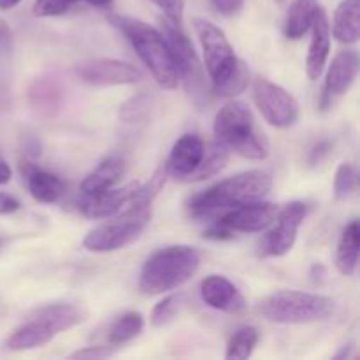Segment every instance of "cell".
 <instances>
[{
  "instance_id": "cell-1",
  "label": "cell",
  "mask_w": 360,
  "mask_h": 360,
  "mask_svg": "<svg viewBox=\"0 0 360 360\" xmlns=\"http://www.w3.org/2000/svg\"><path fill=\"white\" fill-rule=\"evenodd\" d=\"M108 21L129 39L158 86L164 90H174L178 86L179 77L171 49L157 28L127 14H109Z\"/></svg>"
},
{
  "instance_id": "cell-2",
  "label": "cell",
  "mask_w": 360,
  "mask_h": 360,
  "mask_svg": "<svg viewBox=\"0 0 360 360\" xmlns=\"http://www.w3.org/2000/svg\"><path fill=\"white\" fill-rule=\"evenodd\" d=\"M273 188V179L264 171H246L232 178L221 179L210 188L195 193L188 207L195 217H206L217 210L238 207L262 200Z\"/></svg>"
},
{
  "instance_id": "cell-3",
  "label": "cell",
  "mask_w": 360,
  "mask_h": 360,
  "mask_svg": "<svg viewBox=\"0 0 360 360\" xmlns=\"http://www.w3.org/2000/svg\"><path fill=\"white\" fill-rule=\"evenodd\" d=\"M200 266L197 250L178 245L160 248L148 257L139 278V290L144 295H158L174 290L190 280Z\"/></svg>"
},
{
  "instance_id": "cell-4",
  "label": "cell",
  "mask_w": 360,
  "mask_h": 360,
  "mask_svg": "<svg viewBox=\"0 0 360 360\" xmlns=\"http://www.w3.org/2000/svg\"><path fill=\"white\" fill-rule=\"evenodd\" d=\"M214 134L218 141L248 160H266L269 141L255 125L252 111L243 102H229L214 116Z\"/></svg>"
},
{
  "instance_id": "cell-5",
  "label": "cell",
  "mask_w": 360,
  "mask_h": 360,
  "mask_svg": "<svg viewBox=\"0 0 360 360\" xmlns=\"http://www.w3.org/2000/svg\"><path fill=\"white\" fill-rule=\"evenodd\" d=\"M259 315L267 322L301 326L327 320L336 311V301L326 295L297 290H280L259 302Z\"/></svg>"
},
{
  "instance_id": "cell-6",
  "label": "cell",
  "mask_w": 360,
  "mask_h": 360,
  "mask_svg": "<svg viewBox=\"0 0 360 360\" xmlns=\"http://www.w3.org/2000/svg\"><path fill=\"white\" fill-rule=\"evenodd\" d=\"M160 25V34L164 35L165 42H167L169 49H171L172 60H174L176 70H178V77L183 79L186 90H188V94L192 95L197 104L207 101V86L202 65H200L199 56H197L195 49H193L192 41L183 32V25L174 23V21L167 20V18H164Z\"/></svg>"
},
{
  "instance_id": "cell-7",
  "label": "cell",
  "mask_w": 360,
  "mask_h": 360,
  "mask_svg": "<svg viewBox=\"0 0 360 360\" xmlns=\"http://www.w3.org/2000/svg\"><path fill=\"white\" fill-rule=\"evenodd\" d=\"M151 220L150 210L143 211L139 214H132V217H122L116 221H109V224L98 225L94 231L88 232L83 239V246L88 252L97 253H108L122 250L125 246L132 245L144 229L148 227Z\"/></svg>"
},
{
  "instance_id": "cell-8",
  "label": "cell",
  "mask_w": 360,
  "mask_h": 360,
  "mask_svg": "<svg viewBox=\"0 0 360 360\" xmlns=\"http://www.w3.org/2000/svg\"><path fill=\"white\" fill-rule=\"evenodd\" d=\"M253 101L264 120L276 129H288L297 122L299 104L294 95L266 77H257L253 83Z\"/></svg>"
},
{
  "instance_id": "cell-9",
  "label": "cell",
  "mask_w": 360,
  "mask_h": 360,
  "mask_svg": "<svg viewBox=\"0 0 360 360\" xmlns=\"http://www.w3.org/2000/svg\"><path fill=\"white\" fill-rule=\"evenodd\" d=\"M308 207L301 200L287 204L283 211L276 214V225L266 234L260 243V252L266 257H285L297 241L299 227L304 221Z\"/></svg>"
},
{
  "instance_id": "cell-10",
  "label": "cell",
  "mask_w": 360,
  "mask_h": 360,
  "mask_svg": "<svg viewBox=\"0 0 360 360\" xmlns=\"http://www.w3.org/2000/svg\"><path fill=\"white\" fill-rule=\"evenodd\" d=\"M76 74L90 86H120L136 84L143 79V72L132 63L115 58H94L76 65Z\"/></svg>"
},
{
  "instance_id": "cell-11",
  "label": "cell",
  "mask_w": 360,
  "mask_h": 360,
  "mask_svg": "<svg viewBox=\"0 0 360 360\" xmlns=\"http://www.w3.org/2000/svg\"><path fill=\"white\" fill-rule=\"evenodd\" d=\"M193 27H195L199 41L202 44L204 65H206V70L211 79H214L238 56H236L234 48L231 46L229 39L225 37L224 30H220L217 25H213L207 20H202V18H195L193 20Z\"/></svg>"
},
{
  "instance_id": "cell-12",
  "label": "cell",
  "mask_w": 360,
  "mask_h": 360,
  "mask_svg": "<svg viewBox=\"0 0 360 360\" xmlns=\"http://www.w3.org/2000/svg\"><path fill=\"white\" fill-rule=\"evenodd\" d=\"M276 214L278 206H274L273 202L255 200L232 207V211L218 218V221L234 232H262L273 224Z\"/></svg>"
},
{
  "instance_id": "cell-13",
  "label": "cell",
  "mask_w": 360,
  "mask_h": 360,
  "mask_svg": "<svg viewBox=\"0 0 360 360\" xmlns=\"http://www.w3.org/2000/svg\"><path fill=\"white\" fill-rule=\"evenodd\" d=\"M200 297L210 308L239 315L246 309V301L231 280L220 274H211L200 283Z\"/></svg>"
},
{
  "instance_id": "cell-14",
  "label": "cell",
  "mask_w": 360,
  "mask_h": 360,
  "mask_svg": "<svg viewBox=\"0 0 360 360\" xmlns=\"http://www.w3.org/2000/svg\"><path fill=\"white\" fill-rule=\"evenodd\" d=\"M137 188L139 183L132 181L122 188H109L94 195H86V199L81 202V211L88 218L120 217Z\"/></svg>"
},
{
  "instance_id": "cell-15",
  "label": "cell",
  "mask_w": 360,
  "mask_h": 360,
  "mask_svg": "<svg viewBox=\"0 0 360 360\" xmlns=\"http://www.w3.org/2000/svg\"><path fill=\"white\" fill-rule=\"evenodd\" d=\"M309 30L313 32V37L306 58V72L309 79L316 81L326 69L330 51V25L323 7H319Z\"/></svg>"
},
{
  "instance_id": "cell-16",
  "label": "cell",
  "mask_w": 360,
  "mask_h": 360,
  "mask_svg": "<svg viewBox=\"0 0 360 360\" xmlns=\"http://www.w3.org/2000/svg\"><path fill=\"white\" fill-rule=\"evenodd\" d=\"M204 151H206V144L195 134H185L179 137L169 155V176H174L176 179L183 181L200 164Z\"/></svg>"
},
{
  "instance_id": "cell-17",
  "label": "cell",
  "mask_w": 360,
  "mask_h": 360,
  "mask_svg": "<svg viewBox=\"0 0 360 360\" xmlns=\"http://www.w3.org/2000/svg\"><path fill=\"white\" fill-rule=\"evenodd\" d=\"M359 72V56L355 51H340L334 56L329 70H327V79L323 90L329 95H343L354 84Z\"/></svg>"
},
{
  "instance_id": "cell-18",
  "label": "cell",
  "mask_w": 360,
  "mask_h": 360,
  "mask_svg": "<svg viewBox=\"0 0 360 360\" xmlns=\"http://www.w3.org/2000/svg\"><path fill=\"white\" fill-rule=\"evenodd\" d=\"M55 336V330L49 327V323L35 315L34 319L28 320L27 323L20 326L11 334V338L7 340V348L13 352L34 350V348L48 345Z\"/></svg>"
},
{
  "instance_id": "cell-19",
  "label": "cell",
  "mask_w": 360,
  "mask_h": 360,
  "mask_svg": "<svg viewBox=\"0 0 360 360\" xmlns=\"http://www.w3.org/2000/svg\"><path fill=\"white\" fill-rule=\"evenodd\" d=\"M125 172L127 164L123 158H105L104 162H101V164L83 179V183H81V192H83L84 195H94V193L112 188V186L118 185V183L122 181Z\"/></svg>"
},
{
  "instance_id": "cell-20",
  "label": "cell",
  "mask_w": 360,
  "mask_h": 360,
  "mask_svg": "<svg viewBox=\"0 0 360 360\" xmlns=\"http://www.w3.org/2000/svg\"><path fill=\"white\" fill-rule=\"evenodd\" d=\"M169 178V167H167V162L165 164L158 165L157 171L153 172V176L150 178V181L146 185L141 186L136 190L130 200L127 202L125 210L120 213V217H132V214H139L143 211H148V207L151 206L155 199L158 197V193L164 190L165 183H167Z\"/></svg>"
},
{
  "instance_id": "cell-21",
  "label": "cell",
  "mask_w": 360,
  "mask_h": 360,
  "mask_svg": "<svg viewBox=\"0 0 360 360\" xmlns=\"http://www.w3.org/2000/svg\"><path fill=\"white\" fill-rule=\"evenodd\" d=\"M25 174H27L30 195L34 197L37 202H56V200L63 195V192H65V185H63V181L56 174L30 167V165L25 169Z\"/></svg>"
},
{
  "instance_id": "cell-22",
  "label": "cell",
  "mask_w": 360,
  "mask_h": 360,
  "mask_svg": "<svg viewBox=\"0 0 360 360\" xmlns=\"http://www.w3.org/2000/svg\"><path fill=\"white\" fill-rule=\"evenodd\" d=\"M360 2L359 0H343L334 13L333 35L343 44H355L359 41L360 28Z\"/></svg>"
},
{
  "instance_id": "cell-23",
  "label": "cell",
  "mask_w": 360,
  "mask_h": 360,
  "mask_svg": "<svg viewBox=\"0 0 360 360\" xmlns=\"http://www.w3.org/2000/svg\"><path fill=\"white\" fill-rule=\"evenodd\" d=\"M248 65L241 58H236L220 76L211 79V86H213L214 94L220 95V97L234 98L248 88Z\"/></svg>"
},
{
  "instance_id": "cell-24",
  "label": "cell",
  "mask_w": 360,
  "mask_h": 360,
  "mask_svg": "<svg viewBox=\"0 0 360 360\" xmlns=\"http://www.w3.org/2000/svg\"><path fill=\"white\" fill-rule=\"evenodd\" d=\"M359 246H360V229L359 221L352 220L345 227L341 234L340 245L336 252V266L345 276H354L359 266Z\"/></svg>"
},
{
  "instance_id": "cell-25",
  "label": "cell",
  "mask_w": 360,
  "mask_h": 360,
  "mask_svg": "<svg viewBox=\"0 0 360 360\" xmlns=\"http://www.w3.org/2000/svg\"><path fill=\"white\" fill-rule=\"evenodd\" d=\"M28 102L32 109L42 116H55L62 105V90L53 79H37L28 90Z\"/></svg>"
},
{
  "instance_id": "cell-26",
  "label": "cell",
  "mask_w": 360,
  "mask_h": 360,
  "mask_svg": "<svg viewBox=\"0 0 360 360\" xmlns=\"http://www.w3.org/2000/svg\"><path fill=\"white\" fill-rule=\"evenodd\" d=\"M35 315L46 320L49 327L55 330V334H60L83 323L86 320L88 311L77 304H53L39 309Z\"/></svg>"
},
{
  "instance_id": "cell-27",
  "label": "cell",
  "mask_w": 360,
  "mask_h": 360,
  "mask_svg": "<svg viewBox=\"0 0 360 360\" xmlns=\"http://www.w3.org/2000/svg\"><path fill=\"white\" fill-rule=\"evenodd\" d=\"M319 0H294L287 13L285 35L292 41H299L311 28L313 18L319 11Z\"/></svg>"
},
{
  "instance_id": "cell-28",
  "label": "cell",
  "mask_w": 360,
  "mask_h": 360,
  "mask_svg": "<svg viewBox=\"0 0 360 360\" xmlns=\"http://www.w3.org/2000/svg\"><path fill=\"white\" fill-rule=\"evenodd\" d=\"M229 162V148L224 143H213L206 151H204V157L200 160V164L197 165L195 171L190 172L183 181L185 183H193V181H204L207 178H213L218 172L224 171L225 165Z\"/></svg>"
},
{
  "instance_id": "cell-29",
  "label": "cell",
  "mask_w": 360,
  "mask_h": 360,
  "mask_svg": "<svg viewBox=\"0 0 360 360\" xmlns=\"http://www.w3.org/2000/svg\"><path fill=\"white\" fill-rule=\"evenodd\" d=\"M144 329V319L141 313L129 311L120 316L108 330L109 345H123L139 336Z\"/></svg>"
},
{
  "instance_id": "cell-30",
  "label": "cell",
  "mask_w": 360,
  "mask_h": 360,
  "mask_svg": "<svg viewBox=\"0 0 360 360\" xmlns=\"http://www.w3.org/2000/svg\"><path fill=\"white\" fill-rule=\"evenodd\" d=\"M257 343H259V330L252 326H243L231 336L227 345V354L225 357L229 360H245L252 357L255 352Z\"/></svg>"
},
{
  "instance_id": "cell-31",
  "label": "cell",
  "mask_w": 360,
  "mask_h": 360,
  "mask_svg": "<svg viewBox=\"0 0 360 360\" xmlns=\"http://www.w3.org/2000/svg\"><path fill=\"white\" fill-rule=\"evenodd\" d=\"M77 2L90 4L94 7H109L112 0H35L34 14L39 18L60 16V14L67 13Z\"/></svg>"
},
{
  "instance_id": "cell-32",
  "label": "cell",
  "mask_w": 360,
  "mask_h": 360,
  "mask_svg": "<svg viewBox=\"0 0 360 360\" xmlns=\"http://www.w3.org/2000/svg\"><path fill=\"white\" fill-rule=\"evenodd\" d=\"M185 304V294H172L167 295L164 301L158 302L157 306L151 311V326L153 327H164L169 322L176 319V315L179 313V309Z\"/></svg>"
},
{
  "instance_id": "cell-33",
  "label": "cell",
  "mask_w": 360,
  "mask_h": 360,
  "mask_svg": "<svg viewBox=\"0 0 360 360\" xmlns=\"http://www.w3.org/2000/svg\"><path fill=\"white\" fill-rule=\"evenodd\" d=\"M151 109V98L148 95H137L127 101L120 109V118L125 123H137L143 122Z\"/></svg>"
},
{
  "instance_id": "cell-34",
  "label": "cell",
  "mask_w": 360,
  "mask_h": 360,
  "mask_svg": "<svg viewBox=\"0 0 360 360\" xmlns=\"http://www.w3.org/2000/svg\"><path fill=\"white\" fill-rule=\"evenodd\" d=\"M357 185V172L352 164H341L334 178V195L338 200H343L352 195Z\"/></svg>"
},
{
  "instance_id": "cell-35",
  "label": "cell",
  "mask_w": 360,
  "mask_h": 360,
  "mask_svg": "<svg viewBox=\"0 0 360 360\" xmlns=\"http://www.w3.org/2000/svg\"><path fill=\"white\" fill-rule=\"evenodd\" d=\"M155 6L160 7L165 13V18L174 23L183 25V14H185V0H150Z\"/></svg>"
},
{
  "instance_id": "cell-36",
  "label": "cell",
  "mask_w": 360,
  "mask_h": 360,
  "mask_svg": "<svg viewBox=\"0 0 360 360\" xmlns=\"http://www.w3.org/2000/svg\"><path fill=\"white\" fill-rule=\"evenodd\" d=\"M115 345L111 347H86L83 350H77L70 355V359H108L115 355Z\"/></svg>"
},
{
  "instance_id": "cell-37",
  "label": "cell",
  "mask_w": 360,
  "mask_h": 360,
  "mask_svg": "<svg viewBox=\"0 0 360 360\" xmlns=\"http://www.w3.org/2000/svg\"><path fill=\"white\" fill-rule=\"evenodd\" d=\"M214 9L221 14V16H236L243 11V6H245V0H211Z\"/></svg>"
},
{
  "instance_id": "cell-38",
  "label": "cell",
  "mask_w": 360,
  "mask_h": 360,
  "mask_svg": "<svg viewBox=\"0 0 360 360\" xmlns=\"http://www.w3.org/2000/svg\"><path fill=\"white\" fill-rule=\"evenodd\" d=\"M234 231H231L229 227H225L220 221H214L207 231H204L202 238L204 239H213V241H229V239H234Z\"/></svg>"
},
{
  "instance_id": "cell-39",
  "label": "cell",
  "mask_w": 360,
  "mask_h": 360,
  "mask_svg": "<svg viewBox=\"0 0 360 360\" xmlns=\"http://www.w3.org/2000/svg\"><path fill=\"white\" fill-rule=\"evenodd\" d=\"M21 207L20 200L14 199L13 195L6 192H0V214H11L16 213L18 210Z\"/></svg>"
},
{
  "instance_id": "cell-40",
  "label": "cell",
  "mask_w": 360,
  "mask_h": 360,
  "mask_svg": "<svg viewBox=\"0 0 360 360\" xmlns=\"http://www.w3.org/2000/svg\"><path fill=\"white\" fill-rule=\"evenodd\" d=\"M23 153L30 158H37L41 157L42 153V144L37 137L34 136H27L23 139Z\"/></svg>"
},
{
  "instance_id": "cell-41",
  "label": "cell",
  "mask_w": 360,
  "mask_h": 360,
  "mask_svg": "<svg viewBox=\"0 0 360 360\" xmlns=\"http://www.w3.org/2000/svg\"><path fill=\"white\" fill-rule=\"evenodd\" d=\"M13 48V34L9 25L0 20V53H9Z\"/></svg>"
},
{
  "instance_id": "cell-42",
  "label": "cell",
  "mask_w": 360,
  "mask_h": 360,
  "mask_svg": "<svg viewBox=\"0 0 360 360\" xmlns=\"http://www.w3.org/2000/svg\"><path fill=\"white\" fill-rule=\"evenodd\" d=\"M330 148H333L330 141H320V143H316L315 146H313L311 153H309V164H319V162L322 160L323 155L329 153Z\"/></svg>"
},
{
  "instance_id": "cell-43",
  "label": "cell",
  "mask_w": 360,
  "mask_h": 360,
  "mask_svg": "<svg viewBox=\"0 0 360 360\" xmlns=\"http://www.w3.org/2000/svg\"><path fill=\"white\" fill-rule=\"evenodd\" d=\"M13 178V171H11L9 164L0 157V185H7Z\"/></svg>"
},
{
  "instance_id": "cell-44",
  "label": "cell",
  "mask_w": 360,
  "mask_h": 360,
  "mask_svg": "<svg viewBox=\"0 0 360 360\" xmlns=\"http://www.w3.org/2000/svg\"><path fill=\"white\" fill-rule=\"evenodd\" d=\"M352 352H354V345L348 343V345H345V347L341 348V350L338 352L336 355H334V359H336V360H341V359H350V357H352Z\"/></svg>"
},
{
  "instance_id": "cell-45",
  "label": "cell",
  "mask_w": 360,
  "mask_h": 360,
  "mask_svg": "<svg viewBox=\"0 0 360 360\" xmlns=\"http://www.w3.org/2000/svg\"><path fill=\"white\" fill-rule=\"evenodd\" d=\"M21 0H0V9L9 11V9H13L14 6H18Z\"/></svg>"
},
{
  "instance_id": "cell-46",
  "label": "cell",
  "mask_w": 360,
  "mask_h": 360,
  "mask_svg": "<svg viewBox=\"0 0 360 360\" xmlns=\"http://www.w3.org/2000/svg\"><path fill=\"white\" fill-rule=\"evenodd\" d=\"M2 243H4V239H2V238H0V245H2Z\"/></svg>"
}]
</instances>
